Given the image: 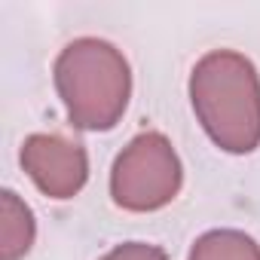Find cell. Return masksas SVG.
<instances>
[{
	"mask_svg": "<svg viewBox=\"0 0 260 260\" xmlns=\"http://www.w3.org/2000/svg\"><path fill=\"white\" fill-rule=\"evenodd\" d=\"M101 260H169V257L159 245H150V242H122L110 248Z\"/></svg>",
	"mask_w": 260,
	"mask_h": 260,
	"instance_id": "cell-7",
	"label": "cell"
},
{
	"mask_svg": "<svg viewBox=\"0 0 260 260\" xmlns=\"http://www.w3.org/2000/svg\"><path fill=\"white\" fill-rule=\"evenodd\" d=\"M37 236V223L31 208L13 193H0V260H22Z\"/></svg>",
	"mask_w": 260,
	"mask_h": 260,
	"instance_id": "cell-5",
	"label": "cell"
},
{
	"mask_svg": "<svg viewBox=\"0 0 260 260\" xmlns=\"http://www.w3.org/2000/svg\"><path fill=\"white\" fill-rule=\"evenodd\" d=\"M184 184L181 159L162 132H141L122 147L110 169V196L122 211H159Z\"/></svg>",
	"mask_w": 260,
	"mask_h": 260,
	"instance_id": "cell-3",
	"label": "cell"
},
{
	"mask_svg": "<svg viewBox=\"0 0 260 260\" xmlns=\"http://www.w3.org/2000/svg\"><path fill=\"white\" fill-rule=\"evenodd\" d=\"M187 260H260V245L242 230H208L193 242Z\"/></svg>",
	"mask_w": 260,
	"mask_h": 260,
	"instance_id": "cell-6",
	"label": "cell"
},
{
	"mask_svg": "<svg viewBox=\"0 0 260 260\" xmlns=\"http://www.w3.org/2000/svg\"><path fill=\"white\" fill-rule=\"evenodd\" d=\"M190 101L220 150L251 153L260 147V77L242 52L214 49L202 55L190 74Z\"/></svg>",
	"mask_w": 260,
	"mask_h": 260,
	"instance_id": "cell-1",
	"label": "cell"
},
{
	"mask_svg": "<svg viewBox=\"0 0 260 260\" xmlns=\"http://www.w3.org/2000/svg\"><path fill=\"white\" fill-rule=\"evenodd\" d=\"M52 74L74 128L107 132L122 119L132 98V71L113 43L80 37L58 52Z\"/></svg>",
	"mask_w": 260,
	"mask_h": 260,
	"instance_id": "cell-2",
	"label": "cell"
},
{
	"mask_svg": "<svg viewBox=\"0 0 260 260\" xmlns=\"http://www.w3.org/2000/svg\"><path fill=\"white\" fill-rule=\"evenodd\" d=\"M22 169L49 199H71L86 187L89 156L83 144L61 135H28L22 144Z\"/></svg>",
	"mask_w": 260,
	"mask_h": 260,
	"instance_id": "cell-4",
	"label": "cell"
}]
</instances>
